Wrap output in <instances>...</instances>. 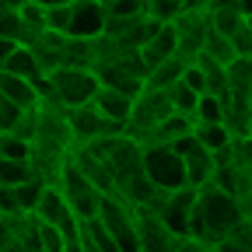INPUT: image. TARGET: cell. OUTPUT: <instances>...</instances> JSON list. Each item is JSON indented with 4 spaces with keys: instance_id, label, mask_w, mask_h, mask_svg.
Masks as SVG:
<instances>
[{
    "instance_id": "cell-1",
    "label": "cell",
    "mask_w": 252,
    "mask_h": 252,
    "mask_svg": "<svg viewBox=\"0 0 252 252\" xmlns=\"http://www.w3.org/2000/svg\"><path fill=\"white\" fill-rule=\"evenodd\" d=\"M245 220V207L235 193L220 189L214 182H207L203 189H196V207H193V217H189V235L207 242V245H217L231 238Z\"/></svg>"
},
{
    "instance_id": "cell-2",
    "label": "cell",
    "mask_w": 252,
    "mask_h": 252,
    "mask_svg": "<svg viewBox=\"0 0 252 252\" xmlns=\"http://www.w3.org/2000/svg\"><path fill=\"white\" fill-rule=\"evenodd\" d=\"M56 186H60V193L67 196V203H70V210L81 217V220H91V217H98V207H102V189L94 186L70 158L63 161V168H60V179H56Z\"/></svg>"
},
{
    "instance_id": "cell-3",
    "label": "cell",
    "mask_w": 252,
    "mask_h": 252,
    "mask_svg": "<svg viewBox=\"0 0 252 252\" xmlns=\"http://www.w3.org/2000/svg\"><path fill=\"white\" fill-rule=\"evenodd\" d=\"M53 88H56V98L63 109H77V105H91L94 94H98L102 81L91 67H56L49 74Z\"/></svg>"
},
{
    "instance_id": "cell-4",
    "label": "cell",
    "mask_w": 252,
    "mask_h": 252,
    "mask_svg": "<svg viewBox=\"0 0 252 252\" xmlns=\"http://www.w3.org/2000/svg\"><path fill=\"white\" fill-rule=\"evenodd\" d=\"M144 172L161 193H172V189L189 186L182 154H175L168 144H144Z\"/></svg>"
},
{
    "instance_id": "cell-5",
    "label": "cell",
    "mask_w": 252,
    "mask_h": 252,
    "mask_svg": "<svg viewBox=\"0 0 252 252\" xmlns=\"http://www.w3.org/2000/svg\"><path fill=\"white\" fill-rule=\"evenodd\" d=\"M32 217H35V220H42V224L60 228L63 235H67V242L81 238V224H84V220H81V217L70 210L67 196L60 193V186H56V182H53V186H46V193L39 196V203H35V210H32Z\"/></svg>"
},
{
    "instance_id": "cell-6",
    "label": "cell",
    "mask_w": 252,
    "mask_h": 252,
    "mask_svg": "<svg viewBox=\"0 0 252 252\" xmlns=\"http://www.w3.org/2000/svg\"><path fill=\"white\" fill-rule=\"evenodd\" d=\"M175 109H172V102H168V91L165 88H147L144 84V91L133 98V116H130V137H140V133H147V130H154L161 119H168Z\"/></svg>"
},
{
    "instance_id": "cell-7",
    "label": "cell",
    "mask_w": 252,
    "mask_h": 252,
    "mask_svg": "<svg viewBox=\"0 0 252 252\" xmlns=\"http://www.w3.org/2000/svg\"><path fill=\"white\" fill-rule=\"evenodd\" d=\"M67 126H70V137H74V147L81 144H91V140H102V137H116V133H126V126L105 119L94 105H77V109H67Z\"/></svg>"
},
{
    "instance_id": "cell-8",
    "label": "cell",
    "mask_w": 252,
    "mask_h": 252,
    "mask_svg": "<svg viewBox=\"0 0 252 252\" xmlns=\"http://www.w3.org/2000/svg\"><path fill=\"white\" fill-rule=\"evenodd\" d=\"M172 28H175V53L186 63H193L203 53V39L210 32V11H182L172 21Z\"/></svg>"
},
{
    "instance_id": "cell-9",
    "label": "cell",
    "mask_w": 252,
    "mask_h": 252,
    "mask_svg": "<svg viewBox=\"0 0 252 252\" xmlns=\"http://www.w3.org/2000/svg\"><path fill=\"white\" fill-rule=\"evenodd\" d=\"M193 207H196V189L193 186L172 189V193H158V200L151 203V210L161 214V220H165L175 235H189V217H193Z\"/></svg>"
},
{
    "instance_id": "cell-10",
    "label": "cell",
    "mask_w": 252,
    "mask_h": 252,
    "mask_svg": "<svg viewBox=\"0 0 252 252\" xmlns=\"http://www.w3.org/2000/svg\"><path fill=\"white\" fill-rule=\"evenodd\" d=\"M137 210V242L140 252H172L175 249V231L161 220V214L151 207H133Z\"/></svg>"
},
{
    "instance_id": "cell-11",
    "label": "cell",
    "mask_w": 252,
    "mask_h": 252,
    "mask_svg": "<svg viewBox=\"0 0 252 252\" xmlns=\"http://www.w3.org/2000/svg\"><path fill=\"white\" fill-rule=\"evenodd\" d=\"M109 25V11L102 0H74L70 39H102Z\"/></svg>"
},
{
    "instance_id": "cell-12",
    "label": "cell",
    "mask_w": 252,
    "mask_h": 252,
    "mask_svg": "<svg viewBox=\"0 0 252 252\" xmlns=\"http://www.w3.org/2000/svg\"><path fill=\"white\" fill-rule=\"evenodd\" d=\"M91 105L98 109L105 119H112V123H119V126H126V130H130V116H133V98H130V94L112 91V88H105V84H102Z\"/></svg>"
},
{
    "instance_id": "cell-13",
    "label": "cell",
    "mask_w": 252,
    "mask_h": 252,
    "mask_svg": "<svg viewBox=\"0 0 252 252\" xmlns=\"http://www.w3.org/2000/svg\"><path fill=\"white\" fill-rule=\"evenodd\" d=\"M94 74H98V81L112 91H123V94H130V98H137V94L144 91V77H137L133 70H126L123 63H98L94 67Z\"/></svg>"
},
{
    "instance_id": "cell-14",
    "label": "cell",
    "mask_w": 252,
    "mask_h": 252,
    "mask_svg": "<svg viewBox=\"0 0 252 252\" xmlns=\"http://www.w3.org/2000/svg\"><path fill=\"white\" fill-rule=\"evenodd\" d=\"M220 102H224V126L231 130V137H249V123H252V102H249V94L228 91Z\"/></svg>"
},
{
    "instance_id": "cell-15",
    "label": "cell",
    "mask_w": 252,
    "mask_h": 252,
    "mask_svg": "<svg viewBox=\"0 0 252 252\" xmlns=\"http://www.w3.org/2000/svg\"><path fill=\"white\" fill-rule=\"evenodd\" d=\"M182 161H186V182L193 189H203L214 179V151H207L203 144H196Z\"/></svg>"
},
{
    "instance_id": "cell-16",
    "label": "cell",
    "mask_w": 252,
    "mask_h": 252,
    "mask_svg": "<svg viewBox=\"0 0 252 252\" xmlns=\"http://www.w3.org/2000/svg\"><path fill=\"white\" fill-rule=\"evenodd\" d=\"M0 94H4V98H11L14 105H21V109L39 105L35 81H25V77H18V74H7V70H0Z\"/></svg>"
},
{
    "instance_id": "cell-17",
    "label": "cell",
    "mask_w": 252,
    "mask_h": 252,
    "mask_svg": "<svg viewBox=\"0 0 252 252\" xmlns=\"http://www.w3.org/2000/svg\"><path fill=\"white\" fill-rule=\"evenodd\" d=\"M140 56H144V63H147V70L158 67V63H165L168 56H175V28H172V25H161V32L140 46Z\"/></svg>"
},
{
    "instance_id": "cell-18",
    "label": "cell",
    "mask_w": 252,
    "mask_h": 252,
    "mask_svg": "<svg viewBox=\"0 0 252 252\" xmlns=\"http://www.w3.org/2000/svg\"><path fill=\"white\" fill-rule=\"evenodd\" d=\"M196 67L203 70V84H207V94H217V98H224V94L231 91V88H228V67H224V63H217L214 56L200 53V56H196Z\"/></svg>"
},
{
    "instance_id": "cell-19",
    "label": "cell",
    "mask_w": 252,
    "mask_h": 252,
    "mask_svg": "<svg viewBox=\"0 0 252 252\" xmlns=\"http://www.w3.org/2000/svg\"><path fill=\"white\" fill-rule=\"evenodd\" d=\"M186 67H189V63H186L179 53L168 56L165 63H158V67L147 70V88H172V84H179L182 74H186Z\"/></svg>"
},
{
    "instance_id": "cell-20",
    "label": "cell",
    "mask_w": 252,
    "mask_h": 252,
    "mask_svg": "<svg viewBox=\"0 0 252 252\" xmlns=\"http://www.w3.org/2000/svg\"><path fill=\"white\" fill-rule=\"evenodd\" d=\"M193 133H196V140H200L207 151H214V154L224 151V147L235 140L224 123H193Z\"/></svg>"
},
{
    "instance_id": "cell-21",
    "label": "cell",
    "mask_w": 252,
    "mask_h": 252,
    "mask_svg": "<svg viewBox=\"0 0 252 252\" xmlns=\"http://www.w3.org/2000/svg\"><path fill=\"white\" fill-rule=\"evenodd\" d=\"M81 235L94 245V249H98V252H123L119 249V242H116V235L102 224V220L98 217H91V220H84V224H81Z\"/></svg>"
},
{
    "instance_id": "cell-22",
    "label": "cell",
    "mask_w": 252,
    "mask_h": 252,
    "mask_svg": "<svg viewBox=\"0 0 252 252\" xmlns=\"http://www.w3.org/2000/svg\"><path fill=\"white\" fill-rule=\"evenodd\" d=\"M4 70H7V74H18V77H25V81L42 77L39 60H35V53H32L28 46H18V49H14V56L7 60V67H4Z\"/></svg>"
},
{
    "instance_id": "cell-23",
    "label": "cell",
    "mask_w": 252,
    "mask_h": 252,
    "mask_svg": "<svg viewBox=\"0 0 252 252\" xmlns=\"http://www.w3.org/2000/svg\"><path fill=\"white\" fill-rule=\"evenodd\" d=\"M203 53L207 56H214L217 63H228L235 60V46H231V35H224V32H217L214 25H210V32H207V39H203Z\"/></svg>"
},
{
    "instance_id": "cell-24",
    "label": "cell",
    "mask_w": 252,
    "mask_h": 252,
    "mask_svg": "<svg viewBox=\"0 0 252 252\" xmlns=\"http://www.w3.org/2000/svg\"><path fill=\"white\" fill-rule=\"evenodd\" d=\"M228 88L238 94L252 91V56H235L228 63Z\"/></svg>"
},
{
    "instance_id": "cell-25",
    "label": "cell",
    "mask_w": 252,
    "mask_h": 252,
    "mask_svg": "<svg viewBox=\"0 0 252 252\" xmlns=\"http://www.w3.org/2000/svg\"><path fill=\"white\" fill-rule=\"evenodd\" d=\"M165 91H168V102H172V109L193 119V112H196V102H200V91H193V88H189L186 81H179V84H172V88H165Z\"/></svg>"
},
{
    "instance_id": "cell-26",
    "label": "cell",
    "mask_w": 252,
    "mask_h": 252,
    "mask_svg": "<svg viewBox=\"0 0 252 252\" xmlns=\"http://www.w3.org/2000/svg\"><path fill=\"white\" fill-rule=\"evenodd\" d=\"M35 175L32 161H18V158H0V186H21Z\"/></svg>"
},
{
    "instance_id": "cell-27",
    "label": "cell",
    "mask_w": 252,
    "mask_h": 252,
    "mask_svg": "<svg viewBox=\"0 0 252 252\" xmlns=\"http://www.w3.org/2000/svg\"><path fill=\"white\" fill-rule=\"evenodd\" d=\"M193 123H224V102H220L217 94H200Z\"/></svg>"
},
{
    "instance_id": "cell-28",
    "label": "cell",
    "mask_w": 252,
    "mask_h": 252,
    "mask_svg": "<svg viewBox=\"0 0 252 252\" xmlns=\"http://www.w3.org/2000/svg\"><path fill=\"white\" fill-rule=\"evenodd\" d=\"M182 11H186L182 0H147V18L161 21V25H172Z\"/></svg>"
},
{
    "instance_id": "cell-29",
    "label": "cell",
    "mask_w": 252,
    "mask_h": 252,
    "mask_svg": "<svg viewBox=\"0 0 252 252\" xmlns=\"http://www.w3.org/2000/svg\"><path fill=\"white\" fill-rule=\"evenodd\" d=\"M0 158H18V161H28V158H32V144L7 130V133H0Z\"/></svg>"
},
{
    "instance_id": "cell-30",
    "label": "cell",
    "mask_w": 252,
    "mask_h": 252,
    "mask_svg": "<svg viewBox=\"0 0 252 252\" xmlns=\"http://www.w3.org/2000/svg\"><path fill=\"white\" fill-rule=\"evenodd\" d=\"M70 21H74V4H60L46 11V28L60 32V35H70Z\"/></svg>"
},
{
    "instance_id": "cell-31",
    "label": "cell",
    "mask_w": 252,
    "mask_h": 252,
    "mask_svg": "<svg viewBox=\"0 0 252 252\" xmlns=\"http://www.w3.org/2000/svg\"><path fill=\"white\" fill-rule=\"evenodd\" d=\"M39 249L42 252H67V235H63L60 228L39 220Z\"/></svg>"
},
{
    "instance_id": "cell-32",
    "label": "cell",
    "mask_w": 252,
    "mask_h": 252,
    "mask_svg": "<svg viewBox=\"0 0 252 252\" xmlns=\"http://www.w3.org/2000/svg\"><path fill=\"white\" fill-rule=\"evenodd\" d=\"M11 133H18L21 140H35V133H39V105H32V109H25L21 116H18V123H14V130Z\"/></svg>"
},
{
    "instance_id": "cell-33",
    "label": "cell",
    "mask_w": 252,
    "mask_h": 252,
    "mask_svg": "<svg viewBox=\"0 0 252 252\" xmlns=\"http://www.w3.org/2000/svg\"><path fill=\"white\" fill-rule=\"evenodd\" d=\"M105 11L109 18H140L147 14V0H109Z\"/></svg>"
},
{
    "instance_id": "cell-34",
    "label": "cell",
    "mask_w": 252,
    "mask_h": 252,
    "mask_svg": "<svg viewBox=\"0 0 252 252\" xmlns=\"http://www.w3.org/2000/svg\"><path fill=\"white\" fill-rule=\"evenodd\" d=\"M18 214H25L18 200V186H0V217H18Z\"/></svg>"
},
{
    "instance_id": "cell-35",
    "label": "cell",
    "mask_w": 252,
    "mask_h": 252,
    "mask_svg": "<svg viewBox=\"0 0 252 252\" xmlns=\"http://www.w3.org/2000/svg\"><path fill=\"white\" fill-rule=\"evenodd\" d=\"M21 112H25L21 105H14L11 98H4V94H0V133L14 130V123H18V116H21Z\"/></svg>"
},
{
    "instance_id": "cell-36",
    "label": "cell",
    "mask_w": 252,
    "mask_h": 252,
    "mask_svg": "<svg viewBox=\"0 0 252 252\" xmlns=\"http://www.w3.org/2000/svg\"><path fill=\"white\" fill-rule=\"evenodd\" d=\"M231 46H235V56H252V28H249V21H242V28L231 32Z\"/></svg>"
},
{
    "instance_id": "cell-37",
    "label": "cell",
    "mask_w": 252,
    "mask_h": 252,
    "mask_svg": "<svg viewBox=\"0 0 252 252\" xmlns=\"http://www.w3.org/2000/svg\"><path fill=\"white\" fill-rule=\"evenodd\" d=\"M172 252H214V245H207V242H200V238H193V235H179Z\"/></svg>"
},
{
    "instance_id": "cell-38",
    "label": "cell",
    "mask_w": 252,
    "mask_h": 252,
    "mask_svg": "<svg viewBox=\"0 0 252 252\" xmlns=\"http://www.w3.org/2000/svg\"><path fill=\"white\" fill-rule=\"evenodd\" d=\"M182 81H186L189 88H193V91H200V94H207V84H203V70L196 67V60H193V63H189V67H186V74H182Z\"/></svg>"
},
{
    "instance_id": "cell-39",
    "label": "cell",
    "mask_w": 252,
    "mask_h": 252,
    "mask_svg": "<svg viewBox=\"0 0 252 252\" xmlns=\"http://www.w3.org/2000/svg\"><path fill=\"white\" fill-rule=\"evenodd\" d=\"M214 252H252V242H245V238L231 235V238H224V242H217V245H214Z\"/></svg>"
},
{
    "instance_id": "cell-40",
    "label": "cell",
    "mask_w": 252,
    "mask_h": 252,
    "mask_svg": "<svg viewBox=\"0 0 252 252\" xmlns=\"http://www.w3.org/2000/svg\"><path fill=\"white\" fill-rule=\"evenodd\" d=\"M18 46H21L18 39H4V35H0V70L7 67V60L14 56V49H18Z\"/></svg>"
},
{
    "instance_id": "cell-41",
    "label": "cell",
    "mask_w": 252,
    "mask_h": 252,
    "mask_svg": "<svg viewBox=\"0 0 252 252\" xmlns=\"http://www.w3.org/2000/svg\"><path fill=\"white\" fill-rule=\"evenodd\" d=\"M182 4H186V11H210L217 0H182Z\"/></svg>"
},
{
    "instance_id": "cell-42",
    "label": "cell",
    "mask_w": 252,
    "mask_h": 252,
    "mask_svg": "<svg viewBox=\"0 0 252 252\" xmlns=\"http://www.w3.org/2000/svg\"><path fill=\"white\" fill-rule=\"evenodd\" d=\"M35 4L49 11V7H60V4H74V0H35Z\"/></svg>"
},
{
    "instance_id": "cell-43",
    "label": "cell",
    "mask_w": 252,
    "mask_h": 252,
    "mask_svg": "<svg viewBox=\"0 0 252 252\" xmlns=\"http://www.w3.org/2000/svg\"><path fill=\"white\" fill-rule=\"evenodd\" d=\"M0 4H11V7H21V4H25V0H0Z\"/></svg>"
},
{
    "instance_id": "cell-44",
    "label": "cell",
    "mask_w": 252,
    "mask_h": 252,
    "mask_svg": "<svg viewBox=\"0 0 252 252\" xmlns=\"http://www.w3.org/2000/svg\"><path fill=\"white\" fill-rule=\"evenodd\" d=\"M249 137H252V123H249Z\"/></svg>"
},
{
    "instance_id": "cell-45",
    "label": "cell",
    "mask_w": 252,
    "mask_h": 252,
    "mask_svg": "<svg viewBox=\"0 0 252 252\" xmlns=\"http://www.w3.org/2000/svg\"><path fill=\"white\" fill-rule=\"evenodd\" d=\"M245 21H249V28H252V18H245Z\"/></svg>"
},
{
    "instance_id": "cell-46",
    "label": "cell",
    "mask_w": 252,
    "mask_h": 252,
    "mask_svg": "<svg viewBox=\"0 0 252 252\" xmlns=\"http://www.w3.org/2000/svg\"><path fill=\"white\" fill-rule=\"evenodd\" d=\"M249 102H252V91H249Z\"/></svg>"
}]
</instances>
